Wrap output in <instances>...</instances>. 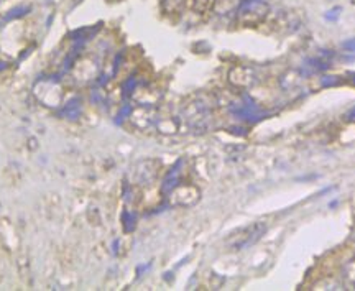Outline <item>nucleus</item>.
Instances as JSON below:
<instances>
[{
  "label": "nucleus",
  "instance_id": "f03ea898",
  "mask_svg": "<svg viewBox=\"0 0 355 291\" xmlns=\"http://www.w3.org/2000/svg\"><path fill=\"white\" fill-rule=\"evenodd\" d=\"M270 13L265 0H241L237 7V20L242 25H260Z\"/></svg>",
  "mask_w": 355,
  "mask_h": 291
},
{
  "label": "nucleus",
  "instance_id": "7ed1b4c3",
  "mask_svg": "<svg viewBox=\"0 0 355 291\" xmlns=\"http://www.w3.org/2000/svg\"><path fill=\"white\" fill-rule=\"evenodd\" d=\"M343 280L347 290H355V258L349 260L343 268Z\"/></svg>",
  "mask_w": 355,
  "mask_h": 291
},
{
  "label": "nucleus",
  "instance_id": "20e7f679",
  "mask_svg": "<svg viewBox=\"0 0 355 291\" xmlns=\"http://www.w3.org/2000/svg\"><path fill=\"white\" fill-rule=\"evenodd\" d=\"M188 0H163V8L168 13H180L184 10Z\"/></svg>",
  "mask_w": 355,
  "mask_h": 291
},
{
  "label": "nucleus",
  "instance_id": "39448f33",
  "mask_svg": "<svg viewBox=\"0 0 355 291\" xmlns=\"http://www.w3.org/2000/svg\"><path fill=\"white\" fill-rule=\"evenodd\" d=\"M343 48H344V50L350 51V53H355V38L347 39V42H344V43H343Z\"/></svg>",
  "mask_w": 355,
  "mask_h": 291
},
{
  "label": "nucleus",
  "instance_id": "f257e3e1",
  "mask_svg": "<svg viewBox=\"0 0 355 291\" xmlns=\"http://www.w3.org/2000/svg\"><path fill=\"white\" fill-rule=\"evenodd\" d=\"M266 222L259 220V222L248 224V226L239 229L234 233H230V237L225 240V245L230 250H243L247 247L257 244L261 239V236L266 232Z\"/></svg>",
  "mask_w": 355,
  "mask_h": 291
}]
</instances>
